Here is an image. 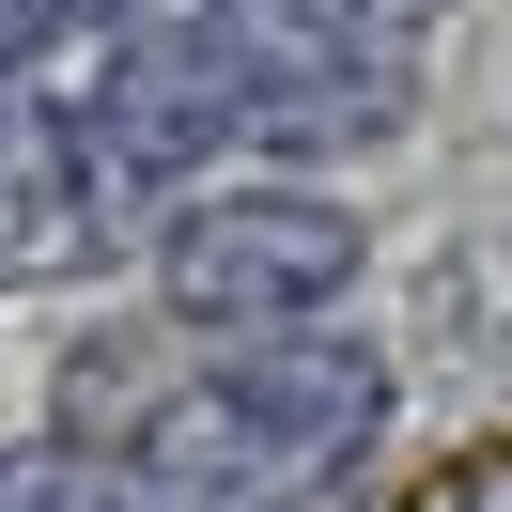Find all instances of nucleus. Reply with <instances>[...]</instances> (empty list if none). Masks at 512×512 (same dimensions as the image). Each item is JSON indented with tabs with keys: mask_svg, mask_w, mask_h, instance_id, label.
<instances>
[{
	"mask_svg": "<svg viewBox=\"0 0 512 512\" xmlns=\"http://www.w3.org/2000/svg\"><path fill=\"white\" fill-rule=\"evenodd\" d=\"M388 435V357L357 326H280V342H187L156 435L125 450V512H280L342 481Z\"/></svg>",
	"mask_w": 512,
	"mask_h": 512,
	"instance_id": "nucleus-1",
	"label": "nucleus"
},
{
	"mask_svg": "<svg viewBox=\"0 0 512 512\" xmlns=\"http://www.w3.org/2000/svg\"><path fill=\"white\" fill-rule=\"evenodd\" d=\"M373 280V218L326 171H218L171 218H140V311L171 342H280V326H342Z\"/></svg>",
	"mask_w": 512,
	"mask_h": 512,
	"instance_id": "nucleus-2",
	"label": "nucleus"
},
{
	"mask_svg": "<svg viewBox=\"0 0 512 512\" xmlns=\"http://www.w3.org/2000/svg\"><path fill=\"white\" fill-rule=\"evenodd\" d=\"M78 140H94V187L109 218H171L187 187H218V171H249L264 140V94H249V47H233L218 0H187V16H140V32H94L78 47Z\"/></svg>",
	"mask_w": 512,
	"mask_h": 512,
	"instance_id": "nucleus-3",
	"label": "nucleus"
},
{
	"mask_svg": "<svg viewBox=\"0 0 512 512\" xmlns=\"http://www.w3.org/2000/svg\"><path fill=\"white\" fill-rule=\"evenodd\" d=\"M109 187H94V140H78L63 78H0V280H78L109 249Z\"/></svg>",
	"mask_w": 512,
	"mask_h": 512,
	"instance_id": "nucleus-4",
	"label": "nucleus"
},
{
	"mask_svg": "<svg viewBox=\"0 0 512 512\" xmlns=\"http://www.w3.org/2000/svg\"><path fill=\"white\" fill-rule=\"evenodd\" d=\"M171 373H187V342H171L156 311H109V326H78V342H63V388H47V435H63V450H94V466H125V450L156 435Z\"/></svg>",
	"mask_w": 512,
	"mask_h": 512,
	"instance_id": "nucleus-5",
	"label": "nucleus"
},
{
	"mask_svg": "<svg viewBox=\"0 0 512 512\" xmlns=\"http://www.w3.org/2000/svg\"><path fill=\"white\" fill-rule=\"evenodd\" d=\"M0 512H125V481L94 450H63V435H16L0 450Z\"/></svg>",
	"mask_w": 512,
	"mask_h": 512,
	"instance_id": "nucleus-6",
	"label": "nucleus"
},
{
	"mask_svg": "<svg viewBox=\"0 0 512 512\" xmlns=\"http://www.w3.org/2000/svg\"><path fill=\"white\" fill-rule=\"evenodd\" d=\"M94 32H109L94 0H0V78H63Z\"/></svg>",
	"mask_w": 512,
	"mask_h": 512,
	"instance_id": "nucleus-7",
	"label": "nucleus"
},
{
	"mask_svg": "<svg viewBox=\"0 0 512 512\" xmlns=\"http://www.w3.org/2000/svg\"><path fill=\"white\" fill-rule=\"evenodd\" d=\"M404 512H512V450H466V466H435Z\"/></svg>",
	"mask_w": 512,
	"mask_h": 512,
	"instance_id": "nucleus-8",
	"label": "nucleus"
},
{
	"mask_svg": "<svg viewBox=\"0 0 512 512\" xmlns=\"http://www.w3.org/2000/svg\"><path fill=\"white\" fill-rule=\"evenodd\" d=\"M280 512H404V497H357V466H342V481H311V497H280Z\"/></svg>",
	"mask_w": 512,
	"mask_h": 512,
	"instance_id": "nucleus-9",
	"label": "nucleus"
},
{
	"mask_svg": "<svg viewBox=\"0 0 512 512\" xmlns=\"http://www.w3.org/2000/svg\"><path fill=\"white\" fill-rule=\"evenodd\" d=\"M94 16H109V32H140V16H187V0H94Z\"/></svg>",
	"mask_w": 512,
	"mask_h": 512,
	"instance_id": "nucleus-10",
	"label": "nucleus"
}]
</instances>
